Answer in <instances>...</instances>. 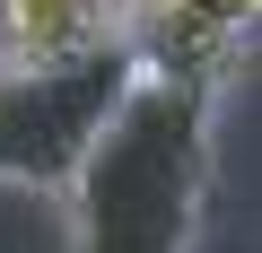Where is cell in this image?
Wrapping results in <instances>:
<instances>
[{"instance_id":"cell-1","label":"cell","mask_w":262,"mask_h":253,"mask_svg":"<svg viewBox=\"0 0 262 253\" xmlns=\"http://www.w3.org/2000/svg\"><path fill=\"white\" fill-rule=\"evenodd\" d=\"M219 157V87L131 70L122 105L61 183L70 253H192Z\"/></svg>"},{"instance_id":"cell-5","label":"cell","mask_w":262,"mask_h":253,"mask_svg":"<svg viewBox=\"0 0 262 253\" xmlns=\"http://www.w3.org/2000/svg\"><path fill=\"white\" fill-rule=\"evenodd\" d=\"M201 9H219V18H245V27H253V18H262V0H201Z\"/></svg>"},{"instance_id":"cell-3","label":"cell","mask_w":262,"mask_h":253,"mask_svg":"<svg viewBox=\"0 0 262 253\" xmlns=\"http://www.w3.org/2000/svg\"><path fill=\"white\" fill-rule=\"evenodd\" d=\"M114 44L140 70H158V79H192V87H219L227 96V79L253 53V27L201 9V0H122V9H114Z\"/></svg>"},{"instance_id":"cell-4","label":"cell","mask_w":262,"mask_h":253,"mask_svg":"<svg viewBox=\"0 0 262 253\" xmlns=\"http://www.w3.org/2000/svg\"><path fill=\"white\" fill-rule=\"evenodd\" d=\"M114 9L122 0H0V61H18V70L79 61L114 44Z\"/></svg>"},{"instance_id":"cell-2","label":"cell","mask_w":262,"mask_h":253,"mask_svg":"<svg viewBox=\"0 0 262 253\" xmlns=\"http://www.w3.org/2000/svg\"><path fill=\"white\" fill-rule=\"evenodd\" d=\"M131 70L140 61H131L122 44H96L79 61H44V70L0 61V175L61 201L70 166L88 157V140L105 131V113L122 105Z\"/></svg>"}]
</instances>
